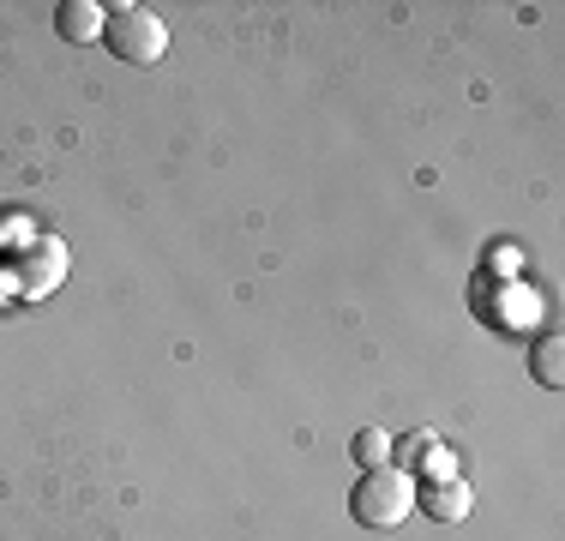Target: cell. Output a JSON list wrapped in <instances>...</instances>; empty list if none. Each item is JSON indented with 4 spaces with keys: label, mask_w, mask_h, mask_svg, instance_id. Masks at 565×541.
Instances as JSON below:
<instances>
[{
    "label": "cell",
    "mask_w": 565,
    "mask_h": 541,
    "mask_svg": "<svg viewBox=\"0 0 565 541\" xmlns=\"http://www.w3.org/2000/svg\"><path fill=\"white\" fill-rule=\"evenodd\" d=\"M349 511H355L361 530H397V523L415 511V481L403 476L397 464H385V469H361L355 494H349Z\"/></svg>",
    "instance_id": "1"
},
{
    "label": "cell",
    "mask_w": 565,
    "mask_h": 541,
    "mask_svg": "<svg viewBox=\"0 0 565 541\" xmlns=\"http://www.w3.org/2000/svg\"><path fill=\"white\" fill-rule=\"evenodd\" d=\"M103 43H109V54L127 66H157L169 54V24H163V12H151V7H109Z\"/></svg>",
    "instance_id": "2"
},
{
    "label": "cell",
    "mask_w": 565,
    "mask_h": 541,
    "mask_svg": "<svg viewBox=\"0 0 565 541\" xmlns=\"http://www.w3.org/2000/svg\"><path fill=\"white\" fill-rule=\"evenodd\" d=\"M66 283V247L55 235L49 241H31V247L12 253V289L31 295V301H43V295H55Z\"/></svg>",
    "instance_id": "3"
},
{
    "label": "cell",
    "mask_w": 565,
    "mask_h": 541,
    "mask_svg": "<svg viewBox=\"0 0 565 541\" xmlns=\"http://www.w3.org/2000/svg\"><path fill=\"white\" fill-rule=\"evenodd\" d=\"M392 457H397L403 476H409V469H422L427 481H434V476H451L446 445H439V433H427V427H415V433H403V439H392Z\"/></svg>",
    "instance_id": "4"
},
{
    "label": "cell",
    "mask_w": 565,
    "mask_h": 541,
    "mask_svg": "<svg viewBox=\"0 0 565 541\" xmlns=\"http://www.w3.org/2000/svg\"><path fill=\"white\" fill-rule=\"evenodd\" d=\"M415 506L434 523H457V518H469V487L457 476H434L427 487H415Z\"/></svg>",
    "instance_id": "5"
},
{
    "label": "cell",
    "mask_w": 565,
    "mask_h": 541,
    "mask_svg": "<svg viewBox=\"0 0 565 541\" xmlns=\"http://www.w3.org/2000/svg\"><path fill=\"white\" fill-rule=\"evenodd\" d=\"M103 24H109V7H97V0H61L55 7V31L66 43H97Z\"/></svg>",
    "instance_id": "6"
},
{
    "label": "cell",
    "mask_w": 565,
    "mask_h": 541,
    "mask_svg": "<svg viewBox=\"0 0 565 541\" xmlns=\"http://www.w3.org/2000/svg\"><path fill=\"white\" fill-rule=\"evenodd\" d=\"M530 373H535V385H547V391H559V385H565V343H559V331L535 337V349H530Z\"/></svg>",
    "instance_id": "7"
},
{
    "label": "cell",
    "mask_w": 565,
    "mask_h": 541,
    "mask_svg": "<svg viewBox=\"0 0 565 541\" xmlns=\"http://www.w3.org/2000/svg\"><path fill=\"white\" fill-rule=\"evenodd\" d=\"M349 452H355L361 469H385V464H392V433H385V427H361L355 439H349Z\"/></svg>",
    "instance_id": "8"
}]
</instances>
